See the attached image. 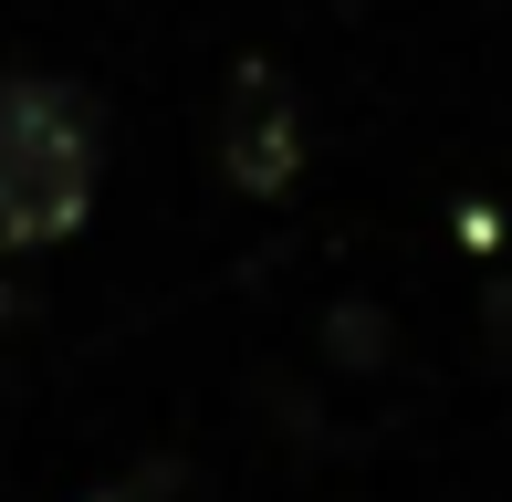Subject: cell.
I'll list each match as a JSON object with an SVG mask.
<instances>
[{
	"mask_svg": "<svg viewBox=\"0 0 512 502\" xmlns=\"http://www.w3.org/2000/svg\"><path fill=\"white\" fill-rule=\"evenodd\" d=\"M492 335H502V346H512V283L492 293Z\"/></svg>",
	"mask_w": 512,
	"mask_h": 502,
	"instance_id": "obj_3",
	"label": "cell"
},
{
	"mask_svg": "<svg viewBox=\"0 0 512 502\" xmlns=\"http://www.w3.org/2000/svg\"><path fill=\"white\" fill-rule=\"evenodd\" d=\"M95 116L42 74H0V251H53L95 210Z\"/></svg>",
	"mask_w": 512,
	"mask_h": 502,
	"instance_id": "obj_1",
	"label": "cell"
},
{
	"mask_svg": "<svg viewBox=\"0 0 512 502\" xmlns=\"http://www.w3.org/2000/svg\"><path fill=\"white\" fill-rule=\"evenodd\" d=\"M220 157L241 189H293V168H304V126H293V95L272 63H241V84H230V116H220Z\"/></svg>",
	"mask_w": 512,
	"mask_h": 502,
	"instance_id": "obj_2",
	"label": "cell"
}]
</instances>
